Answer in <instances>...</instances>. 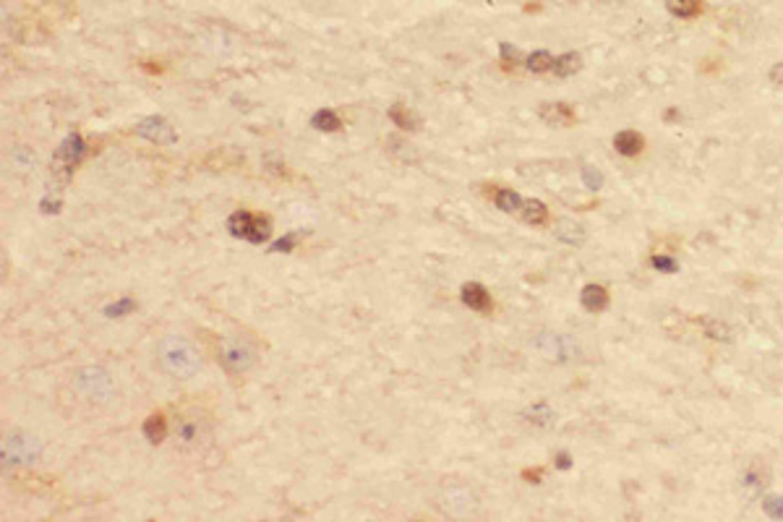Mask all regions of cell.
Instances as JSON below:
<instances>
[{
    "instance_id": "obj_1",
    "label": "cell",
    "mask_w": 783,
    "mask_h": 522,
    "mask_svg": "<svg viewBox=\"0 0 783 522\" xmlns=\"http://www.w3.org/2000/svg\"><path fill=\"white\" fill-rule=\"evenodd\" d=\"M160 360L162 366L181 376V379H191L199 373L201 369V358H199V350L193 348L188 339L178 337V335H170L160 342Z\"/></svg>"
},
{
    "instance_id": "obj_2",
    "label": "cell",
    "mask_w": 783,
    "mask_h": 522,
    "mask_svg": "<svg viewBox=\"0 0 783 522\" xmlns=\"http://www.w3.org/2000/svg\"><path fill=\"white\" fill-rule=\"evenodd\" d=\"M227 230L233 238H243L248 243H264L269 238V219L267 217H254L251 212L240 209L236 214H230L227 219Z\"/></svg>"
},
{
    "instance_id": "obj_3",
    "label": "cell",
    "mask_w": 783,
    "mask_h": 522,
    "mask_svg": "<svg viewBox=\"0 0 783 522\" xmlns=\"http://www.w3.org/2000/svg\"><path fill=\"white\" fill-rule=\"evenodd\" d=\"M42 452L40 439L26 434H8L3 439V462L6 465H26L34 462Z\"/></svg>"
},
{
    "instance_id": "obj_4",
    "label": "cell",
    "mask_w": 783,
    "mask_h": 522,
    "mask_svg": "<svg viewBox=\"0 0 783 522\" xmlns=\"http://www.w3.org/2000/svg\"><path fill=\"white\" fill-rule=\"evenodd\" d=\"M76 381L89 397H97V400H108L113 394V379H110L108 371L102 369H81Z\"/></svg>"
},
{
    "instance_id": "obj_5",
    "label": "cell",
    "mask_w": 783,
    "mask_h": 522,
    "mask_svg": "<svg viewBox=\"0 0 783 522\" xmlns=\"http://www.w3.org/2000/svg\"><path fill=\"white\" fill-rule=\"evenodd\" d=\"M136 133H139L141 139H147V142H151V144H175L178 142L175 128H172L165 118H160V115H149V118L141 120L139 126H136Z\"/></svg>"
},
{
    "instance_id": "obj_6",
    "label": "cell",
    "mask_w": 783,
    "mask_h": 522,
    "mask_svg": "<svg viewBox=\"0 0 783 522\" xmlns=\"http://www.w3.org/2000/svg\"><path fill=\"white\" fill-rule=\"evenodd\" d=\"M84 154H86L84 139H81L79 133H71V136H68V139L58 146V152H55V167H58V170H63V173H68L71 167H76V165L81 162V157H84Z\"/></svg>"
},
{
    "instance_id": "obj_7",
    "label": "cell",
    "mask_w": 783,
    "mask_h": 522,
    "mask_svg": "<svg viewBox=\"0 0 783 522\" xmlns=\"http://www.w3.org/2000/svg\"><path fill=\"white\" fill-rule=\"evenodd\" d=\"M538 115L548 126H572L577 120L575 110L569 108L567 102H543L541 110H538Z\"/></svg>"
},
{
    "instance_id": "obj_8",
    "label": "cell",
    "mask_w": 783,
    "mask_h": 522,
    "mask_svg": "<svg viewBox=\"0 0 783 522\" xmlns=\"http://www.w3.org/2000/svg\"><path fill=\"white\" fill-rule=\"evenodd\" d=\"M460 295H462V303L468 305V308H472V311H478V314H491V308H494L488 290H486L483 285H478V283L462 285V293Z\"/></svg>"
},
{
    "instance_id": "obj_9",
    "label": "cell",
    "mask_w": 783,
    "mask_h": 522,
    "mask_svg": "<svg viewBox=\"0 0 783 522\" xmlns=\"http://www.w3.org/2000/svg\"><path fill=\"white\" fill-rule=\"evenodd\" d=\"M251 363H254V353L243 348V345H238V342H233V345H227L222 350V366L230 373H243L246 369H251Z\"/></svg>"
},
{
    "instance_id": "obj_10",
    "label": "cell",
    "mask_w": 783,
    "mask_h": 522,
    "mask_svg": "<svg viewBox=\"0 0 783 522\" xmlns=\"http://www.w3.org/2000/svg\"><path fill=\"white\" fill-rule=\"evenodd\" d=\"M613 146L616 152L624 154V157H634V154L643 152V136L637 130H619L613 136Z\"/></svg>"
},
{
    "instance_id": "obj_11",
    "label": "cell",
    "mask_w": 783,
    "mask_h": 522,
    "mask_svg": "<svg viewBox=\"0 0 783 522\" xmlns=\"http://www.w3.org/2000/svg\"><path fill=\"white\" fill-rule=\"evenodd\" d=\"M579 298H582V305H585L591 314H598V311H603V308L609 305V293H606V287H601V285H588Z\"/></svg>"
},
{
    "instance_id": "obj_12",
    "label": "cell",
    "mask_w": 783,
    "mask_h": 522,
    "mask_svg": "<svg viewBox=\"0 0 783 522\" xmlns=\"http://www.w3.org/2000/svg\"><path fill=\"white\" fill-rule=\"evenodd\" d=\"M582 68V58L577 53H564L554 60V74L557 76H575Z\"/></svg>"
},
{
    "instance_id": "obj_13",
    "label": "cell",
    "mask_w": 783,
    "mask_h": 522,
    "mask_svg": "<svg viewBox=\"0 0 783 522\" xmlns=\"http://www.w3.org/2000/svg\"><path fill=\"white\" fill-rule=\"evenodd\" d=\"M522 219L525 222H530V225H543L548 217V209L543 201H536V199H530V201H522Z\"/></svg>"
},
{
    "instance_id": "obj_14",
    "label": "cell",
    "mask_w": 783,
    "mask_h": 522,
    "mask_svg": "<svg viewBox=\"0 0 783 522\" xmlns=\"http://www.w3.org/2000/svg\"><path fill=\"white\" fill-rule=\"evenodd\" d=\"M389 120H392L395 126H399V128H405V130L418 128V118H415V115H413L405 105H392V108H389Z\"/></svg>"
},
{
    "instance_id": "obj_15",
    "label": "cell",
    "mask_w": 783,
    "mask_h": 522,
    "mask_svg": "<svg viewBox=\"0 0 783 522\" xmlns=\"http://www.w3.org/2000/svg\"><path fill=\"white\" fill-rule=\"evenodd\" d=\"M141 431H144L149 444H160L162 439H165V418H162L160 413L149 415V418L144 421V428H141Z\"/></svg>"
},
{
    "instance_id": "obj_16",
    "label": "cell",
    "mask_w": 783,
    "mask_h": 522,
    "mask_svg": "<svg viewBox=\"0 0 783 522\" xmlns=\"http://www.w3.org/2000/svg\"><path fill=\"white\" fill-rule=\"evenodd\" d=\"M494 201L502 212H520V209H522V199H520L512 188H499L494 196Z\"/></svg>"
},
{
    "instance_id": "obj_17",
    "label": "cell",
    "mask_w": 783,
    "mask_h": 522,
    "mask_svg": "<svg viewBox=\"0 0 783 522\" xmlns=\"http://www.w3.org/2000/svg\"><path fill=\"white\" fill-rule=\"evenodd\" d=\"M666 8L674 13V16L692 19V16L700 13V0H666Z\"/></svg>"
},
{
    "instance_id": "obj_18",
    "label": "cell",
    "mask_w": 783,
    "mask_h": 522,
    "mask_svg": "<svg viewBox=\"0 0 783 522\" xmlns=\"http://www.w3.org/2000/svg\"><path fill=\"white\" fill-rule=\"evenodd\" d=\"M311 126L316 130H327V133H332V130H340L343 120L337 118L332 110H319V112L311 118Z\"/></svg>"
},
{
    "instance_id": "obj_19",
    "label": "cell",
    "mask_w": 783,
    "mask_h": 522,
    "mask_svg": "<svg viewBox=\"0 0 783 522\" xmlns=\"http://www.w3.org/2000/svg\"><path fill=\"white\" fill-rule=\"evenodd\" d=\"M557 238H561L564 243H582V238H585V233H582V228L579 225H575V222H569V219H561L557 228Z\"/></svg>"
},
{
    "instance_id": "obj_20",
    "label": "cell",
    "mask_w": 783,
    "mask_h": 522,
    "mask_svg": "<svg viewBox=\"0 0 783 522\" xmlns=\"http://www.w3.org/2000/svg\"><path fill=\"white\" fill-rule=\"evenodd\" d=\"M525 65L530 74H543V71H551V68H554V58H551L546 50H538V53H533L527 58Z\"/></svg>"
},
{
    "instance_id": "obj_21",
    "label": "cell",
    "mask_w": 783,
    "mask_h": 522,
    "mask_svg": "<svg viewBox=\"0 0 783 522\" xmlns=\"http://www.w3.org/2000/svg\"><path fill=\"white\" fill-rule=\"evenodd\" d=\"M527 421H530V423H538V426H548L551 423V421H554V413H551V407H548V405H536V407H530V410H527Z\"/></svg>"
},
{
    "instance_id": "obj_22",
    "label": "cell",
    "mask_w": 783,
    "mask_h": 522,
    "mask_svg": "<svg viewBox=\"0 0 783 522\" xmlns=\"http://www.w3.org/2000/svg\"><path fill=\"white\" fill-rule=\"evenodd\" d=\"M765 514H770L773 520H783V496H768L762 501Z\"/></svg>"
},
{
    "instance_id": "obj_23",
    "label": "cell",
    "mask_w": 783,
    "mask_h": 522,
    "mask_svg": "<svg viewBox=\"0 0 783 522\" xmlns=\"http://www.w3.org/2000/svg\"><path fill=\"white\" fill-rule=\"evenodd\" d=\"M133 301H131V298H120L118 303H113V305H108V308H105V316H110V319H115V316H126V314H131V311H133Z\"/></svg>"
},
{
    "instance_id": "obj_24",
    "label": "cell",
    "mask_w": 783,
    "mask_h": 522,
    "mask_svg": "<svg viewBox=\"0 0 783 522\" xmlns=\"http://www.w3.org/2000/svg\"><path fill=\"white\" fill-rule=\"evenodd\" d=\"M582 180H585V185H588V188H601V185H603V175L598 173V170H593V167H582Z\"/></svg>"
},
{
    "instance_id": "obj_25",
    "label": "cell",
    "mask_w": 783,
    "mask_h": 522,
    "mask_svg": "<svg viewBox=\"0 0 783 522\" xmlns=\"http://www.w3.org/2000/svg\"><path fill=\"white\" fill-rule=\"evenodd\" d=\"M705 329H708V335L713 339H723V342H726V339L731 337V335H729V326L718 324V321H708V324H705Z\"/></svg>"
},
{
    "instance_id": "obj_26",
    "label": "cell",
    "mask_w": 783,
    "mask_h": 522,
    "mask_svg": "<svg viewBox=\"0 0 783 522\" xmlns=\"http://www.w3.org/2000/svg\"><path fill=\"white\" fill-rule=\"evenodd\" d=\"M653 267L658 269V272H666V274L676 272V261L668 259V256H653Z\"/></svg>"
},
{
    "instance_id": "obj_27",
    "label": "cell",
    "mask_w": 783,
    "mask_h": 522,
    "mask_svg": "<svg viewBox=\"0 0 783 522\" xmlns=\"http://www.w3.org/2000/svg\"><path fill=\"white\" fill-rule=\"evenodd\" d=\"M292 249H295V235H285V238H279L277 243H272V251H274V253H290Z\"/></svg>"
},
{
    "instance_id": "obj_28",
    "label": "cell",
    "mask_w": 783,
    "mask_h": 522,
    "mask_svg": "<svg viewBox=\"0 0 783 522\" xmlns=\"http://www.w3.org/2000/svg\"><path fill=\"white\" fill-rule=\"evenodd\" d=\"M770 81L773 84H783V63H775L770 68Z\"/></svg>"
},
{
    "instance_id": "obj_29",
    "label": "cell",
    "mask_w": 783,
    "mask_h": 522,
    "mask_svg": "<svg viewBox=\"0 0 783 522\" xmlns=\"http://www.w3.org/2000/svg\"><path fill=\"white\" fill-rule=\"evenodd\" d=\"M502 58H504L506 63H509V60H512V65H515V60H517V50L515 47H509V44H502Z\"/></svg>"
},
{
    "instance_id": "obj_30",
    "label": "cell",
    "mask_w": 783,
    "mask_h": 522,
    "mask_svg": "<svg viewBox=\"0 0 783 522\" xmlns=\"http://www.w3.org/2000/svg\"><path fill=\"white\" fill-rule=\"evenodd\" d=\"M569 465H572V460H569V455H567V452H561V455L557 457V468L567 470Z\"/></svg>"
},
{
    "instance_id": "obj_31",
    "label": "cell",
    "mask_w": 783,
    "mask_h": 522,
    "mask_svg": "<svg viewBox=\"0 0 783 522\" xmlns=\"http://www.w3.org/2000/svg\"><path fill=\"white\" fill-rule=\"evenodd\" d=\"M522 475H525L530 483H541V470H525Z\"/></svg>"
}]
</instances>
